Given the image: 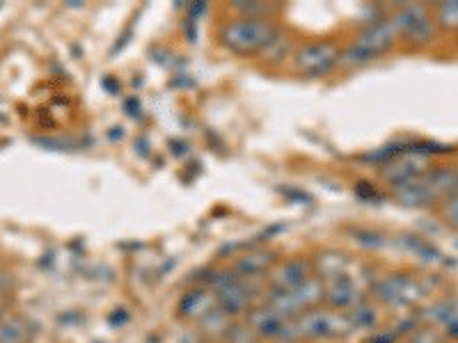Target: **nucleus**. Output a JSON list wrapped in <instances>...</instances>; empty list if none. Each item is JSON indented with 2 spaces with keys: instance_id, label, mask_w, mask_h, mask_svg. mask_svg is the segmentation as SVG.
Instances as JSON below:
<instances>
[{
  "instance_id": "f257e3e1",
  "label": "nucleus",
  "mask_w": 458,
  "mask_h": 343,
  "mask_svg": "<svg viewBox=\"0 0 458 343\" xmlns=\"http://www.w3.org/2000/svg\"><path fill=\"white\" fill-rule=\"evenodd\" d=\"M277 37H280V32L271 19H248V16L232 19L220 30V42L239 55L266 53Z\"/></svg>"
},
{
  "instance_id": "f03ea898",
  "label": "nucleus",
  "mask_w": 458,
  "mask_h": 343,
  "mask_svg": "<svg viewBox=\"0 0 458 343\" xmlns=\"http://www.w3.org/2000/svg\"><path fill=\"white\" fill-rule=\"evenodd\" d=\"M396 39H399V28H396L394 16L383 19V21H374L360 32L355 42L342 53V63L346 67H362V64L374 63L376 57L394 46Z\"/></svg>"
},
{
  "instance_id": "7ed1b4c3",
  "label": "nucleus",
  "mask_w": 458,
  "mask_h": 343,
  "mask_svg": "<svg viewBox=\"0 0 458 343\" xmlns=\"http://www.w3.org/2000/svg\"><path fill=\"white\" fill-rule=\"evenodd\" d=\"M353 328L346 314L333 312V309H312L293 318V341H337V339L351 337Z\"/></svg>"
},
{
  "instance_id": "20e7f679",
  "label": "nucleus",
  "mask_w": 458,
  "mask_h": 343,
  "mask_svg": "<svg viewBox=\"0 0 458 343\" xmlns=\"http://www.w3.org/2000/svg\"><path fill=\"white\" fill-rule=\"evenodd\" d=\"M323 293H326L323 280L312 275L308 281H302L292 291H268V296L264 297V305H268V307L276 309L277 314L286 318H298L302 314L321 307Z\"/></svg>"
},
{
  "instance_id": "39448f33",
  "label": "nucleus",
  "mask_w": 458,
  "mask_h": 343,
  "mask_svg": "<svg viewBox=\"0 0 458 343\" xmlns=\"http://www.w3.org/2000/svg\"><path fill=\"white\" fill-rule=\"evenodd\" d=\"M374 296L380 305L392 309L412 307L415 302L427 296V289L417 277L408 272H392V275L380 277L374 284Z\"/></svg>"
},
{
  "instance_id": "423d86ee",
  "label": "nucleus",
  "mask_w": 458,
  "mask_h": 343,
  "mask_svg": "<svg viewBox=\"0 0 458 343\" xmlns=\"http://www.w3.org/2000/svg\"><path fill=\"white\" fill-rule=\"evenodd\" d=\"M342 63V48L333 39H323V42L305 44L293 53V67L298 73L308 76V79H318L326 73L333 71Z\"/></svg>"
},
{
  "instance_id": "0eeeda50",
  "label": "nucleus",
  "mask_w": 458,
  "mask_h": 343,
  "mask_svg": "<svg viewBox=\"0 0 458 343\" xmlns=\"http://www.w3.org/2000/svg\"><path fill=\"white\" fill-rule=\"evenodd\" d=\"M394 21L399 28V37H403L406 42L415 44V46H424L436 35V23L422 5L401 7L394 14Z\"/></svg>"
},
{
  "instance_id": "6e6552de",
  "label": "nucleus",
  "mask_w": 458,
  "mask_h": 343,
  "mask_svg": "<svg viewBox=\"0 0 458 343\" xmlns=\"http://www.w3.org/2000/svg\"><path fill=\"white\" fill-rule=\"evenodd\" d=\"M326 286V293H323V305L333 312H351L355 309L358 305L367 300L365 296V289L358 284L353 275H342V277H335V280L323 281Z\"/></svg>"
},
{
  "instance_id": "1a4fd4ad",
  "label": "nucleus",
  "mask_w": 458,
  "mask_h": 343,
  "mask_svg": "<svg viewBox=\"0 0 458 343\" xmlns=\"http://www.w3.org/2000/svg\"><path fill=\"white\" fill-rule=\"evenodd\" d=\"M314 275L312 264L305 259H286L273 265V271L264 277L268 291H292L302 281H308Z\"/></svg>"
},
{
  "instance_id": "9d476101",
  "label": "nucleus",
  "mask_w": 458,
  "mask_h": 343,
  "mask_svg": "<svg viewBox=\"0 0 458 343\" xmlns=\"http://www.w3.org/2000/svg\"><path fill=\"white\" fill-rule=\"evenodd\" d=\"M218 309V296H216L208 286H195L188 293H183V297L177 305V314L186 321L202 322L208 314H214Z\"/></svg>"
},
{
  "instance_id": "9b49d317",
  "label": "nucleus",
  "mask_w": 458,
  "mask_h": 343,
  "mask_svg": "<svg viewBox=\"0 0 458 343\" xmlns=\"http://www.w3.org/2000/svg\"><path fill=\"white\" fill-rule=\"evenodd\" d=\"M424 172H428L427 156L420 154V151H412V154H401L394 161L387 163V165L380 170V174H383V179H386L390 186H399V183H406L411 181V179L422 177Z\"/></svg>"
},
{
  "instance_id": "f8f14e48",
  "label": "nucleus",
  "mask_w": 458,
  "mask_h": 343,
  "mask_svg": "<svg viewBox=\"0 0 458 343\" xmlns=\"http://www.w3.org/2000/svg\"><path fill=\"white\" fill-rule=\"evenodd\" d=\"M428 183V190H431L433 199L437 202H447V199L456 197L458 195V167H428V172L424 174Z\"/></svg>"
},
{
  "instance_id": "ddd939ff",
  "label": "nucleus",
  "mask_w": 458,
  "mask_h": 343,
  "mask_svg": "<svg viewBox=\"0 0 458 343\" xmlns=\"http://www.w3.org/2000/svg\"><path fill=\"white\" fill-rule=\"evenodd\" d=\"M276 252L271 250H252L241 256L234 264V272L243 280H259L261 275H268L276 265Z\"/></svg>"
},
{
  "instance_id": "4468645a",
  "label": "nucleus",
  "mask_w": 458,
  "mask_h": 343,
  "mask_svg": "<svg viewBox=\"0 0 458 343\" xmlns=\"http://www.w3.org/2000/svg\"><path fill=\"white\" fill-rule=\"evenodd\" d=\"M351 321V328H353V334L358 332H376L380 325V309L376 305H371L369 300H365L362 305H358L355 309L346 312Z\"/></svg>"
},
{
  "instance_id": "2eb2a0df",
  "label": "nucleus",
  "mask_w": 458,
  "mask_h": 343,
  "mask_svg": "<svg viewBox=\"0 0 458 343\" xmlns=\"http://www.w3.org/2000/svg\"><path fill=\"white\" fill-rule=\"evenodd\" d=\"M30 332L21 318H3L0 321V343H28Z\"/></svg>"
},
{
  "instance_id": "dca6fc26",
  "label": "nucleus",
  "mask_w": 458,
  "mask_h": 343,
  "mask_svg": "<svg viewBox=\"0 0 458 343\" xmlns=\"http://www.w3.org/2000/svg\"><path fill=\"white\" fill-rule=\"evenodd\" d=\"M406 245H408V250L415 252V255L420 256V259L428 261V264H431V261L440 259V252H437L436 247H433V245L428 243V240L417 238V236H406Z\"/></svg>"
},
{
  "instance_id": "f3484780",
  "label": "nucleus",
  "mask_w": 458,
  "mask_h": 343,
  "mask_svg": "<svg viewBox=\"0 0 458 343\" xmlns=\"http://www.w3.org/2000/svg\"><path fill=\"white\" fill-rule=\"evenodd\" d=\"M443 332H437L431 325H420L408 334V343H443Z\"/></svg>"
},
{
  "instance_id": "a211bd4d",
  "label": "nucleus",
  "mask_w": 458,
  "mask_h": 343,
  "mask_svg": "<svg viewBox=\"0 0 458 343\" xmlns=\"http://www.w3.org/2000/svg\"><path fill=\"white\" fill-rule=\"evenodd\" d=\"M437 23L443 28H458V0L437 7Z\"/></svg>"
},
{
  "instance_id": "6ab92c4d",
  "label": "nucleus",
  "mask_w": 458,
  "mask_h": 343,
  "mask_svg": "<svg viewBox=\"0 0 458 343\" xmlns=\"http://www.w3.org/2000/svg\"><path fill=\"white\" fill-rule=\"evenodd\" d=\"M443 218L449 227L458 229V195L447 199V202H443Z\"/></svg>"
},
{
  "instance_id": "aec40b11",
  "label": "nucleus",
  "mask_w": 458,
  "mask_h": 343,
  "mask_svg": "<svg viewBox=\"0 0 458 343\" xmlns=\"http://www.w3.org/2000/svg\"><path fill=\"white\" fill-rule=\"evenodd\" d=\"M277 343H296V341H277Z\"/></svg>"
},
{
  "instance_id": "412c9836",
  "label": "nucleus",
  "mask_w": 458,
  "mask_h": 343,
  "mask_svg": "<svg viewBox=\"0 0 458 343\" xmlns=\"http://www.w3.org/2000/svg\"><path fill=\"white\" fill-rule=\"evenodd\" d=\"M0 309H3V300H0Z\"/></svg>"
},
{
  "instance_id": "4be33fe9",
  "label": "nucleus",
  "mask_w": 458,
  "mask_h": 343,
  "mask_svg": "<svg viewBox=\"0 0 458 343\" xmlns=\"http://www.w3.org/2000/svg\"><path fill=\"white\" fill-rule=\"evenodd\" d=\"M367 343H369V341H367Z\"/></svg>"
}]
</instances>
